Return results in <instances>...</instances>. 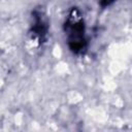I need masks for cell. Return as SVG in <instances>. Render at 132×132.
Segmentation results:
<instances>
[{
	"mask_svg": "<svg viewBox=\"0 0 132 132\" xmlns=\"http://www.w3.org/2000/svg\"><path fill=\"white\" fill-rule=\"evenodd\" d=\"M64 31L69 50L77 56L85 55L88 48L86 26L84 16L77 7H72L69 10L64 23Z\"/></svg>",
	"mask_w": 132,
	"mask_h": 132,
	"instance_id": "obj_1",
	"label": "cell"
},
{
	"mask_svg": "<svg viewBox=\"0 0 132 132\" xmlns=\"http://www.w3.org/2000/svg\"><path fill=\"white\" fill-rule=\"evenodd\" d=\"M33 23L31 25L30 33L32 37L36 38L39 44L45 42L48 34V20L41 7H37L32 11Z\"/></svg>",
	"mask_w": 132,
	"mask_h": 132,
	"instance_id": "obj_2",
	"label": "cell"
},
{
	"mask_svg": "<svg viewBox=\"0 0 132 132\" xmlns=\"http://www.w3.org/2000/svg\"><path fill=\"white\" fill-rule=\"evenodd\" d=\"M98 2H99L100 6L102 8H105V7L109 6V5H111L114 2V0H98Z\"/></svg>",
	"mask_w": 132,
	"mask_h": 132,
	"instance_id": "obj_3",
	"label": "cell"
}]
</instances>
